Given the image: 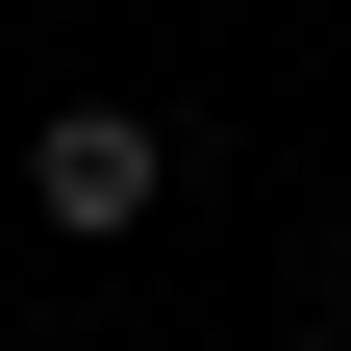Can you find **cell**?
<instances>
[{
  "label": "cell",
  "instance_id": "1",
  "mask_svg": "<svg viewBox=\"0 0 351 351\" xmlns=\"http://www.w3.org/2000/svg\"><path fill=\"white\" fill-rule=\"evenodd\" d=\"M151 201H176V125L151 101H51V125H25V226H51V251H125Z\"/></svg>",
  "mask_w": 351,
  "mask_h": 351
},
{
  "label": "cell",
  "instance_id": "2",
  "mask_svg": "<svg viewBox=\"0 0 351 351\" xmlns=\"http://www.w3.org/2000/svg\"><path fill=\"white\" fill-rule=\"evenodd\" d=\"M301 351H351V326H301Z\"/></svg>",
  "mask_w": 351,
  "mask_h": 351
}]
</instances>
